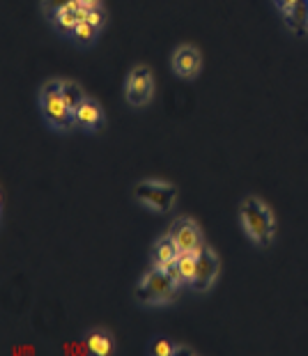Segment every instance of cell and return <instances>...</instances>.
Returning a JSON list of instances; mask_svg holds the SVG:
<instances>
[{
    "mask_svg": "<svg viewBox=\"0 0 308 356\" xmlns=\"http://www.w3.org/2000/svg\"><path fill=\"white\" fill-rule=\"evenodd\" d=\"M242 225L244 230L249 232V237L255 241L258 246H269L274 237V216L272 211L267 209L265 202H260L258 198H246L242 202Z\"/></svg>",
    "mask_w": 308,
    "mask_h": 356,
    "instance_id": "1",
    "label": "cell"
},
{
    "mask_svg": "<svg viewBox=\"0 0 308 356\" xmlns=\"http://www.w3.org/2000/svg\"><path fill=\"white\" fill-rule=\"evenodd\" d=\"M40 104H42V113H44V118H47V122L54 129H58V131H67V129H72L76 124L74 111L67 106L63 97V81H49L47 86L42 88Z\"/></svg>",
    "mask_w": 308,
    "mask_h": 356,
    "instance_id": "2",
    "label": "cell"
},
{
    "mask_svg": "<svg viewBox=\"0 0 308 356\" xmlns=\"http://www.w3.org/2000/svg\"><path fill=\"white\" fill-rule=\"evenodd\" d=\"M177 283L170 278V274L161 267H152L147 271L136 287V299L140 304H168L175 299Z\"/></svg>",
    "mask_w": 308,
    "mask_h": 356,
    "instance_id": "3",
    "label": "cell"
},
{
    "mask_svg": "<svg viewBox=\"0 0 308 356\" xmlns=\"http://www.w3.org/2000/svg\"><path fill=\"white\" fill-rule=\"evenodd\" d=\"M133 193H136L138 202H143L145 207L156 211H168L172 207V202H175L177 188L172 184H166V181L145 179L133 186Z\"/></svg>",
    "mask_w": 308,
    "mask_h": 356,
    "instance_id": "4",
    "label": "cell"
},
{
    "mask_svg": "<svg viewBox=\"0 0 308 356\" xmlns=\"http://www.w3.org/2000/svg\"><path fill=\"white\" fill-rule=\"evenodd\" d=\"M152 90H154L152 72H149V67L140 65L127 79V102L131 106H145L152 99Z\"/></svg>",
    "mask_w": 308,
    "mask_h": 356,
    "instance_id": "5",
    "label": "cell"
},
{
    "mask_svg": "<svg viewBox=\"0 0 308 356\" xmlns=\"http://www.w3.org/2000/svg\"><path fill=\"white\" fill-rule=\"evenodd\" d=\"M170 237L175 239V244L179 246V251H189V253H200L205 248L202 241V232L196 225V221L191 218H177L170 225Z\"/></svg>",
    "mask_w": 308,
    "mask_h": 356,
    "instance_id": "6",
    "label": "cell"
},
{
    "mask_svg": "<svg viewBox=\"0 0 308 356\" xmlns=\"http://www.w3.org/2000/svg\"><path fill=\"white\" fill-rule=\"evenodd\" d=\"M219 255H216L212 248H202L198 253V269H196V278H193V290L196 292H207L209 287L214 285L216 276H219Z\"/></svg>",
    "mask_w": 308,
    "mask_h": 356,
    "instance_id": "7",
    "label": "cell"
},
{
    "mask_svg": "<svg viewBox=\"0 0 308 356\" xmlns=\"http://www.w3.org/2000/svg\"><path fill=\"white\" fill-rule=\"evenodd\" d=\"M172 70L182 79H193L200 72V53L193 47H179L172 56Z\"/></svg>",
    "mask_w": 308,
    "mask_h": 356,
    "instance_id": "8",
    "label": "cell"
},
{
    "mask_svg": "<svg viewBox=\"0 0 308 356\" xmlns=\"http://www.w3.org/2000/svg\"><path fill=\"white\" fill-rule=\"evenodd\" d=\"M74 118H76V124L88 129V131H99L104 127V113L99 106H97V102H92V99H86L81 104L79 111L74 113Z\"/></svg>",
    "mask_w": 308,
    "mask_h": 356,
    "instance_id": "9",
    "label": "cell"
},
{
    "mask_svg": "<svg viewBox=\"0 0 308 356\" xmlns=\"http://www.w3.org/2000/svg\"><path fill=\"white\" fill-rule=\"evenodd\" d=\"M179 253H182V251H179V246L175 244V239H172L170 234H166V237H161V239L154 244V251H152V262H154V267L166 269L168 264L177 262V255H179Z\"/></svg>",
    "mask_w": 308,
    "mask_h": 356,
    "instance_id": "10",
    "label": "cell"
},
{
    "mask_svg": "<svg viewBox=\"0 0 308 356\" xmlns=\"http://www.w3.org/2000/svg\"><path fill=\"white\" fill-rule=\"evenodd\" d=\"M86 345H88V350L92 352V354H97V356H108V354H113V350H115L113 336H111L108 331H104V329H92V331H88Z\"/></svg>",
    "mask_w": 308,
    "mask_h": 356,
    "instance_id": "11",
    "label": "cell"
},
{
    "mask_svg": "<svg viewBox=\"0 0 308 356\" xmlns=\"http://www.w3.org/2000/svg\"><path fill=\"white\" fill-rule=\"evenodd\" d=\"M285 21H288L292 33L297 35L308 33V0H297L295 7L285 12Z\"/></svg>",
    "mask_w": 308,
    "mask_h": 356,
    "instance_id": "12",
    "label": "cell"
},
{
    "mask_svg": "<svg viewBox=\"0 0 308 356\" xmlns=\"http://www.w3.org/2000/svg\"><path fill=\"white\" fill-rule=\"evenodd\" d=\"M177 269L182 274L184 283H193L196 278V269H198V253H189V251H182L177 255Z\"/></svg>",
    "mask_w": 308,
    "mask_h": 356,
    "instance_id": "13",
    "label": "cell"
},
{
    "mask_svg": "<svg viewBox=\"0 0 308 356\" xmlns=\"http://www.w3.org/2000/svg\"><path fill=\"white\" fill-rule=\"evenodd\" d=\"M63 97H65L67 106H70L74 113H76L79 106L88 99L86 92H83V88H81L76 81H63Z\"/></svg>",
    "mask_w": 308,
    "mask_h": 356,
    "instance_id": "14",
    "label": "cell"
},
{
    "mask_svg": "<svg viewBox=\"0 0 308 356\" xmlns=\"http://www.w3.org/2000/svg\"><path fill=\"white\" fill-rule=\"evenodd\" d=\"M54 21H56V26L60 33H74L79 26V19H76V14L70 12V10H58L54 12Z\"/></svg>",
    "mask_w": 308,
    "mask_h": 356,
    "instance_id": "15",
    "label": "cell"
},
{
    "mask_svg": "<svg viewBox=\"0 0 308 356\" xmlns=\"http://www.w3.org/2000/svg\"><path fill=\"white\" fill-rule=\"evenodd\" d=\"M97 30H99V28H95L90 21H81L72 35H74V40H76L79 44H92L95 37H97Z\"/></svg>",
    "mask_w": 308,
    "mask_h": 356,
    "instance_id": "16",
    "label": "cell"
},
{
    "mask_svg": "<svg viewBox=\"0 0 308 356\" xmlns=\"http://www.w3.org/2000/svg\"><path fill=\"white\" fill-rule=\"evenodd\" d=\"M149 354L152 356H172L175 354V345L168 338H154L149 345Z\"/></svg>",
    "mask_w": 308,
    "mask_h": 356,
    "instance_id": "17",
    "label": "cell"
},
{
    "mask_svg": "<svg viewBox=\"0 0 308 356\" xmlns=\"http://www.w3.org/2000/svg\"><path fill=\"white\" fill-rule=\"evenodd\" d=\"M86 21H90L95 28H102L104 24H106V14H104V10L102 7H92V10L88 12V19Z\"/></svg>",
    "mask_w": 308,
    "mask_h": 356,
    "instance_id": "18",
    "label": "cell"
},
{
    "mask_svg": "<svg viewBox=\"0 0 308 356\" xmlns=\"http://www.w3.org/2000/svg\"><path fill=\"white\" fill-rule=\"evenodd\" d=\"M72 0H42V5L47 7L49 12H58V10H65Z\"/></svg>",
    "mask_w": 308,
    "mask_h": 356,
    "instance_id": "19",
    "label": "cell"
},
{
    "mask_svg": "<svg viewBox=\"0 0 308 356\" xmlns=\"http://www.w3.org/2000/svg\"><path fill=\"white\" fill-rule=\"evenodd\" d=\"M274 3H276V7H279V10L285 14L288 10H292V7H295L297 0H274Z\"/></svg>",
    "mask_w": 308,
    "mask_h": 356,
    "instance_id": "20",
    "label": "cell"
},
{
    "mask_svg": "<svg viewBox=\"0 0 308 356\" xmlns=\"http://www.w3.org/2000/svg\"><path fill=\"white\" fill-rule=\"evenodd\" d=\"M177 354H193V350H191V347H179V345H175V356Z\"/></svg>",
    "mask_w": 308,
    "mask_h": 356,
    "instance_id": "21",
    "label": "cell"
},
{
    "mask_svg": "<svg viewBox=\"0 0 308 356\" xmlns=\"http://www.w3.org/2000/svg\"><path fill=\"white\" fill-rule=\"evenodd\" d=\"M83 5L92 10V7H99V5H102V0H83Z\"/></svg>",
    "mask_w": 308,
    "mask_h": 356,
    "instance_id": "22",
    "label": "cell"
}]
</instances>
